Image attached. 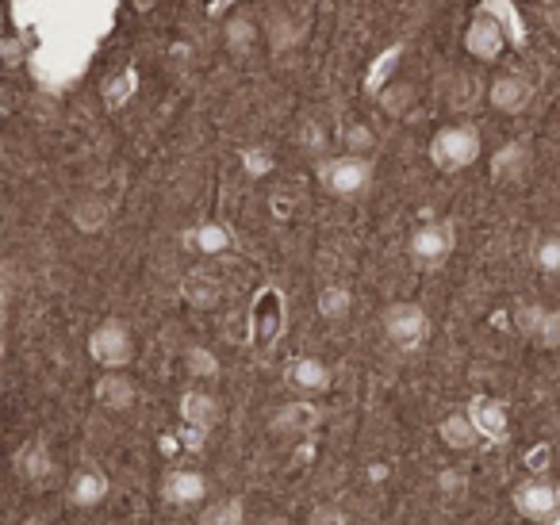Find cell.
<instances>
[{"instance_id":"484cf974","label":"cell","mask_w":560,"mask_h":525,"mask_svg":"<svg viewBox=\"0 0 560 525\" xmlns=\"http://www.w3.org/2000/svg\"><path fill=\"white\" fill-rule=\"evenodd\" d=\"M242 522H246V506H242V499H223V503H215V506H204V514H200L196 525H242Z\"/></svg>"},{"instance_id":"4fadbf2b","label":"cell","mask_w":560,"mask_h":525,"mask_svg":"<svg viewBox=\"0 0 560 525\" xmlns=\"http://www.w3.org/2000/svg\"><path fill=\"white\" fill-rule=\"evenodd\" d=\"M162 499L169 506H200L208 499V480H204V472H192V468L169 472L162 483Z\"/></svg>"},{"instance_id":"ba28073f","label":"cell","mask_w":560,"mask_h":525,"mask_svg":"<svg viewBox=\"0 0 560 525\" xmlns=\"http://www.w3.org/2000/svg\"><path fill=\"white\" fill-rule=\"evenodd\" d=\"M468 418L476 422V430L484 441L491 445H503L507 437H511V418H507V407L499 403V399H491V395H472V403L465 407Z\"/></svg>"},{"instance_id":"f546056e","label":"cell","mask_w":560,"mask_h":525,"mask_svg":"<svg viewBox=\"0 0 560 525\" xmlns=\"http://www.w3.org/2000/svg\"><path fill=\"white\" fill-rule=\"evenodd\" d=\"M534 261L541 273H560V238H541L534 250Z\"/></svg>"},{"instance_id":"8992f818","label":"cell","mask_w":560,"mask_h":525,"mask_svg":"<svg viewBox=\"0 0 560 525\" xmlns=\"http://www.w3.org/2000/svg\"><path fill=\"white\" fill-rule=\"evenodd\" d=\"M514 510L530 522H545L560 510V483L553 480H526L514 491Z\"/></svg>"},{"instance_id":"83f0119b","label":"cell","mask_w":560,"mask_h":525,"mask_svg":"<svg viewBox=\"0 0 560 525\" xmlns=\"http://www.w3.org/2000/svg\"><path fill=\"white\" fill-rule=\"evenodd\" d=\"M342 142H346V154H365V158H369L376 146V135L369 123H350V127L342 131Z\"/></svg>"},{"instance_id":"5b68a950","label":"cell","mask_w":560,"mask_h":525,"mask_svg":"<svg viewBox=\"0 0 560 525\" xmlns=\"http://www.w3.org/2000/svg\"><path fill=\"white\" fill-rule=\"evenodd\" d=\"M453 250H457V230H453V223H422L407 238V253H411V261H419L422 269L445 265Z\"/></svg>"},{"instance_id":"277c9868","label":"cell","mask_w":560,"mask_h":525,"mask_svg":"<svg viewBox=\"0 0 560 525\" xmlns=\"http://www.w3.org/2000/svg\"><path fill=\"white\" fill-rule=\"evenodd\" d=\"M384 338L396 345L399 353H415L422 349L426 342V334H430V319H426V311H422L419 303H411V299H399L392 303L388 311H384Z\"/></svg>"},{"instance_id":"3957f363","label":"cell","mask_w":560,"mask_h":525,"mask_svg":"<svg viewBox=\"0 0 560 525\" xmlns=\"http://www.w3.org/2000/svg\"><path fill=\"white\" fill-rule=\"evenodd\" d=\"M89 357L100 368H127L135 361V338L123 319H104L89 334Z\"/></svg>"},{"instance_id":"5bb4252c","label":"cell","mask_w":560,"mask_h":525,"mask_svg":"<svg viewBox=\"0 0 560 525\" xmlns=\"http://www.w3.org/2000/svg\"><path fill=\"white\" fill-rule=\"evenodd\" d=\"M261 27H265L269 46H273L277 54H284V50H296L307 35V23L300 20V16H292V12H284V8H269V12L261 16Z\"/></svg>"},{"instance_id":"9c48e42d","label":"cell","mask_w":560,"mask_h":525,"mask_svg":"<svg viewBox=\"0 0 560 525\" xmlns=\"http://www.w3.org/2000/svg\"><path fill=\"white\" fill-rule=\"evenodd\" d=\"M488 104L503 115H518L534 104V85L518 73H503L488 85Z\"/></svg>"},{"instance_id":"d6986e66","label":"cell","mask_w":560,"mask_h":525,"mask_svg":"<svg viewBox=\"0 0 560 525\" xmlns=\"http://www.w3.org/2000/svg\"><path fill=\"white\" fill-rule=\"evenodd\" d=\"M181 422L185 426H196V430H215L219 426V403L211 399L208 391H185L181 395Z\"/></svg>"},{"instance_id":"4dcf8cb0","label":"cell","mask_w":560,"mask_h":525,"mask_svg":"<svg viewBox=\"0 0 560 525\" xmlns=\"http://www.w3.org/2000/svg\"><path fill=\"white\" fill-rule=\"evenodd\" d=\"M185 296L196 303V307H211L215 299H219V288L211 284V280H204V276H192L185 284Z\"/></svg>"},{"instance_id":"ac0fdd59","label":"cell","mask_w":560,"mask_h":525,"mask_svg":"<svg viewBox=\"0 0 560 525\" xmlns=\"http://www.w3.org/2000/svg\"><path fill=\"white\" fill-rule=\"evenodd\" d=\"M16 476L24 483H47L54 476V460H50V449L43 441H27L16 453Z\"/></svg>"},{"instance_id":"2e32d148","label":"cell","mask_w":560,"mask_h":525,"mask_svg":"<svg viewBox=\"0 0 560 525\" xmlns=\"http://www.w3.org/2000/svg\"><path fill=\"white\" fill-rule=\"evenodd\" d=\"M108 491H112V483H108V476H104L100 468H81L70 480V491H66V495H70L73 506L93 510V506H100L108 499Z\"/></svg>"},{"instance_id":"d590c367","label":"cell","mask_w":560,"mask_h":525,"mask_svg":"<svg viewBox=\"0 0 560 525\" xmlns=\"http://www.w3.org/2000/svg\"><path fill=\"white\" fill-rule=\"evenodd\" d=\"M541 525H560V510H557V514H553V518H545V522H541Z\"/></svg>"},{"instance_id":"4316f807","label":"cell","mask_w":560,"mask_h":525,"mask_svg":"<svg viewBox=\"0 0 560 525\" xmlns=\"http://www.w3.org/2000/svg\"><path fill=\"white\" fill-rule=\"evenodd\" d=\"M185 368L196 376V380H211V376H219V361H215V353L204 349V345H188Z\"/></svg>"},{"instance_id":"8d00e7d4","label":"cell","mask_w":560,"mask_h":525,"mask_svg":"<svg viewBox=\"0 0 560 525\" xmlns=\"http://www.w3.org/2000/svg\"><path fill=\"white\" fill-rule=\"evenodd\" d=\"M24 525H43V522H24Z\"/></svg>"},{"instance_id":"8fae6325","label":"cell","mask_w":560,"mask_h":525,"mask_svg":"<svg viewBox=\"0 0 560 525\" xmlns=\"http://www.w3.org/2000/svg\"><path fill=\"white\" fill-rule=\"evenodd\" d=\"M503 23L495 20V16H476V20L468 23L465 31V50L476 58V62H495L499 54H503Z\"/></svg>"},{"instance_id":"9a60e30c","label":"cell","mask_w":560,"mask_h":525,"mask_svg":"<svg viewBox=\"0 0 560 525\" xmlns=\"http://www.w3.org/2000/svg\"><path fill=\"white\" fill-rule=\"evenodd\" d=\"M518 330H522L526 338H534L541 349H557L560 311H549V307H518Z\"/></svg>"},{"instance_id":"836d02e7","label":"cell","mask_w":560,"mask_h":525,"mask_svg":"<svg viewBox=\"0 0 560 525\" xmlns=\"http://www.w3.org/2000/svg\"><path fill=\"white\" fill-rule=\"evenodd\" d=\"M131 4H135V12H154L162 0H131Z\"/></svg>"},{"instance_id":"f1b7e54d","label":"cell","mask_w":560,"mask_h":525,"mask_svg":"<svg viewBox=\"0 0 560 525\" xmlns=\"http://www.w3.org/2000/svg\"><path fill=\"white\" fill-rule=\"evenodd\" d=\"M296 142H300V150H304V154H323V146H327V131H323V123L307 115L304 123H300V131H296Z\"/></svg>"},{"instance_id":"d4e9b609","label":"cell","mask_w":560,"mask_h":525,"mask_svg":"<svg viewBox=\"0 0 560 525\" xmlns=\"http://www.w3.org/2000/svg\"><path fill=\"white\" fill-rule=\"evenodd\" d=\"M257 27L261 23L254 20V16H246V12H238V16H231V20L223 23V39H227V46L231 50H250V46L257 43Z\"/></svg>"},{"instance_id":"603a6c76","label":"cell","mask_w":560,"mask_h":525,"mask_svg":"<svg viewBox=\"0 0 560 525\" xmlns=\"http://www.w3.org/2000/svg\"><path fill=\"white\" fill-rule=\"evenodd\" d=\"M415 100H419L415 81H392V85H384V89H380V96H376V104H380V108H384L388 115H411Z\"/></svg>"},{"instance_id":"e575fe53","label":"cell","mask_w":560,"mask_h":525,"mask_svg":"<svg viewBox=\"0 0 560 525\" xmlns=\"http://www.w3.org/2000/svg\"><path fill=\"white\" fill-rule=\"evenodd\" d=\"M457 483H465V480H457V472H442V487H449V491H453Z\"/></svg>"},{"instance_id":"e0dca14e","label":"cell","mask_w":560,"mask_h":525,"mask_svg":"<svg viewBox=\"0 0 560 525\" xmlns=\"http://www.w3.org/2000/svg\"><path fill=\"white\" fill-rule=\"evenodd\" d=\"M288 384L300 391V395H323L330 388V368L319 357H296L288 365Z\"/></svg>"},{"instance_id":"30bf717a","label":"cell","mask_w":560,"mask_h":525,"mask_svg":"<svg viewBox=\"0 0 560 525\" xmlns=\"http://www.w3.org/2000/svg\"><path fill=\"white\" fill-rule=\"evenodd\" d=\"M93 395L104 411H131L135 399H139V388H135V380L123 368H104V376L96 380Z\"/></svg>"},{"instance_id":"cb8c5ba5","label":"cell","mask_w":560,"mask_h":525,"mask_svg":"<svg viewBox=\"0 0 560 525\" xmlns=\"http://www.w3.org/2000/svg\"><path fill=\"white\" fill-rule=\"evenodd\" d=\"M353 311V292L346 284H327L319 292V315L327 322H346Z\"/></svg>"},{"instance_id":"6da1fadb","label":"cell","mask_w":560,"mask_h":525,"mask_svg":"<svg viewBox=\"0 0 560 525\" xmlns=\"http://www.w3.org/2000/svg\"><path fill=\"white\" fill-rule=\"evenodd\" d=\"M480 154H484V142H480V131L472 123H449L430 138V161L442 173H461L468 165H476Z\"/></svg>"},{"instance_id":"44dd1931","label":"cell","mask_w":560,"mask_h":525,"mask_svg":"<svg viewBox=\"0 0 560 525\" xmlns=\"http://www.w3.org/2000/svg\"><path fill=\"white\" fill-rule=\"evenodd\" d=\"M185 246L204 253V257H219V253H227L234 246V234L223 223H200V227H192L185 234Z\"/></svg>"},{"instance_id":"7c38bea8","label":"cell","mask_w":560,"mask_h":525,"mask_svg":"<svg viewBox=\"0 0 560 525\" xmlns=\"http://www.w3.org/2000/svg\"><path fill=\"white\" fill-rule=\"evenodd\" d=\"M534 169V154L526 142H507L491 154V177L499 184H522Z\"/></svg>"},{"instance_id":"ffe728a7","label":"cell","mask_w":560,"mask_h":525,"mask_svg":"<svg viewBox=\"0 0 560 525\" xmlns=\"http://www.w3.org/2000/svg\"><path fill=\"white\" fill-rule=\"evenodd\" d=\"M438 437H442L449 449H457V453H468V449H476L484 437L476 430V422L468 418V411H453L442 418V426H438Z\"/></svg>"},{"instance_id":"d6a6232c","label":"cell","mask_w":560,"mask_h":525,"mask_svg":"<svg viewBox=\"0 0 560 525\" xmlns=\"http://www.w3.org/2000/svg\"><path fill=\"white\" fill-rule=\"evenodd\" d=\"M4 62H8V66H20V62H24V46H20V39H4Z\"/></svg>"},{"instance_id":"7a4b0ae2","label":"cell","mask_w":560,"mask_h":525,"mask_svg":"<svg viewBox=\"0 0 560 525\" xmlns=\"http://www.w3.org/2000/svg\"><path fill=\"white\" fill-rule=\"evenodd\" d=\"M315 177L338 200H353L373 184V161L365 154H338V158H323L315 165Z\"/></svg>"},{"instance_id":"52a82bcc","label":"cell","mask_w":560,"mask_h":525,"mask_svg":"<svg viewBox=\"0 0 560 525\" xmlns=\"http://www.w3.org/2000/svg\"><path fill=\"white\" fill-rule=\"evenodd\" d=\"M319 422H323V411L304 395V399H292V403L277 407L269 418V430L280 437H307L319 430Z\"/></svg>"},{"instance_id":"7402d4cb","label":"cell","mask_w":560,"mask_h":525,"mask_svg":"<svg viewBox=\"0 0 560 525\" xmlns=\"http://www.w3.org/2000/svg\"><path fill=\"white\" fill-rule=\"evenodd\" d=\"M108 215H112V207H108L104 196H77L70 207V223L81 234H100L108 227Z\"/></svg>"},{"instance_id":"1f68e13d","label":"cell","mask_w":560,"mask_h":525,"mask_svg":"<svg viewBox=\"0 0 560 525\" xmlns=\"http://www.w3.org/2000/svg\"><path fill=\"white\" fill-rule=\"evenodd\" d=\"M242 165H246L250 177H265V173L273 169V158H269L265 150H246V154H242Z\"/></svg>"}]
</instances>
